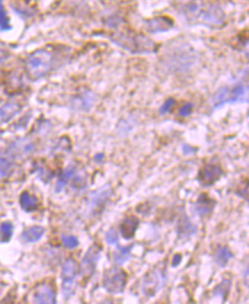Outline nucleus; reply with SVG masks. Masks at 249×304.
<instances>
[{
	"instance_id": "dca6fc26",
	"label": "nucleus",
	"mask_w": 249,
	"mask_h": 304,
	"mask_svg": "<svg viewBox=\"0 0 249 304\" xmlns=\"http://www.w3.org/2000/svg\"><path fill=\"white\" fill-rule=\"evenodd\" d=\"M22 110V105L18 102H7L0 106V124L12 120Z\"/></svg>"
},
{
	"instance_id": "2f4dec72",
	"label": "nucleus",
	"mask_w": 249,
	"mask_h": 304,
	"mask_svg": "<svg viewBox=\"0 0 249 304\" xmlns=\"http://www.w3.org/2000/svg\"><path fill=\"white\" fill-rule=\"evenodd\" d=\"M182 261V256L179 255V254H177V255H175L174 258H173V262H171V265L173 266H177L179 263H181Z\"/></svg>"
},
{
	"instance_id": "cd10ccee",
	"label": "nucleus",
	"mask_w": 249,
	"mask_h": 304,
	"mask_svg": "<svg viewBox=\"0 0 249 304\" xmlns=\"http://www.w3.org/2000/svg\"><path fill=\"white\" fill-rule=\"evenodd\" d=\"M77 102H78V106H80L81 109L87 110L93 105L94 95L92 93H87V94L85 93V94H83V95H81V97Z\"/></svg>"
},
{
	"instance_id": "a211bd4d",
	"label": "nucleus",
	"mask_w": 249,
	"mask_h": 304,
	"mask_svg": "<svg viewBox=\"0 0 249 304\" xmlns=\"http://www.w3.org/2000/svg\"><path fill=\"white\" fill-rule=\"evenodd\" d=\"M20 206L27 213H32L38 209L39 207V200L36 196L29 194V192L24 191L20 196Z\"/></svg>"
},
{
	"instance_id": "6e6552de",
	"label": "nucleus",
	"mask_w": 249,
	"mask_h": 304,
	"mask_svg": "<svg viewBox=\"0 0 249 304\" xmlns=\"http://www.w3.org/2000/svg\"><path fill=\"white\" fill-rule=\"evenodd\" d=\"M223 176V170L218 165L207 164L200 168L198 181L202 187H211Z\"/></svg>"
},
{
	"instance_id": "7c9ffc66",
	"label": "nucleus",
	"mask_w": 249,
	"mask_h": 304,
	"mask_svg": "<svg viewBox=\"0 0 249 304\" xmlns=\"http://www.w3.org/2000/svg\"><path fill=\"white\" fill-rule=\"evenodd\" d=\"M175 104H176V101H175L174 98L170 97V98H168V100H166L165 103L161 105L160 111H159V112H160L161 114H165L167 112H170L171 109L174 108Z\"/></svg>"
},
{
	"instance_id": "9d476101",
	"label": "nucleus",
	"mask_w": 249,
	"mask_h": 304,
	"mask_svg": "<svg viewBox=\"0 0 249 304\" xmlns=\"http://www.w3.org/2000/svg\"><path fill=\"white\" fill-rule=\"evenodd\" d=\"M34 301L35 304H56L55 289L48 283H42L36 288Z\"/></svg>"
},
{
	"instance_id": "0eeeda50",
	"label": "nucleus",
	"mask_w": 249,
	"mask_h": 304,
	"mask_svg": "<svg viewBox=\"0 0 249 304\" xmlns=\"http://www.w3.org/2000/svg\"><path fill=\"white\" fill-rule=\"evenodd\" d=\"M101 256V247L99 245L94 244L92 245L89 249L87 250V253L85 254V256L83 258V262H81L80 265V272L85 278H91L94 272L96 270V265L97 262L100 260Z\"/></svg>"
},
{
	"instance_id": "9b49d317",
	"label": "nucleus",
	"mask_w": 249,
	"mask_h": 304,
	"mask_svg": "<svg viewBox=\"0 0 249 304\" xmlns=\"http://www.w3.org/2000/svg\"><path fill=\"white\" fill-rule=\"evenodd\" d=\"M174 27V21L168 16H157L146 21V29L150 34L169 31Z\"/></svg>"
},
{
	"instance_id": "f257e3e1",
	"label": "nucleus",
	"mask_w": 249,
	"mask_h": 304,
	"mask_svg": "<svg viewBox=\"0 0 249 304\" xmlns=\"http://www.w3.org/2000/svg\"><path fill=\"white\" fill-rule=\"evenodd\" d=\"M110 40L117 46L134 54H149L157 52V44L149 37L130 30L117 31L110 36Z\"/></svg>"
},
{
	"instance_id": "39448f33",
	"label": "nucleus",
	"mask_w": 249,
	"mask_h": 304,
	"mask_svg": "<svg viewBox=\"0 0 249 304\" xmlns=\"http://www.w3.org/2000/svg\"><path fill=\"white\" fill-rule=\"evenodd\" d=\"M127 285V273L118 268H110L103 273L102 286L110 294H121Z\"/></svg>"
},
{
	"instance_id": "20e7f679",
	"label": "nucleus",
	"mask_w": 249,
	"mask_h": 304,
	"mask_svg": "<svg viewBox=\"0 0 249 304\" xmlns=\"http://www.w3.org/2000/svg\"><path fill=\"white\" fill-rule=\"evenodd\" d=\"M235 102H247V86L242 83L235 84L233 87L225 86L219 88L213 96V108L226 103H235Z\"/></svg>"
},
{
	"instance_id": "393cba45",
	"label": "nucleus",
	"mask_w": 249,
	"mask_h": 304,
	"mask_svg": "<svg viewBox=\"0 0 249 304\" xmlns=\"http://www.w3.org/2000/svg\"><path fill=\"white\" fill-rule=\"evenodd\" d=\"M14 227L11 222H4L0 224V239L2 241H10L12 236H13Z\"/></svg>"
},
{
	"instance_id": "f8f14e48",
	"label": "nucleus",
	"mask_w": 249,
	"mask_h": 304,
	"mask_svg": "<svg viewBox=\"0 0 249 304\" xmlns=\"http://www.w3.org/2000/svg\"><path fill=\"white\" fill-rule=\"evenodd\" d=\"M35 144L30 138L23 137V138H18L14 141L8 147V152L13 156V157H21V156H27L31 154L34 151Z\"/></svg>"
},
{
	"instance_id": "aec40b11",
	"label": "nucleus",
	"mask_w": 249,
	"mask_h": 304,
	"mask_svg": "<svg viewBox=\"0 0 249 304\" xmlns=\"http://www.w3.org/2000/svg\"><path fill=\"white\" fill-rule=\"evenodd\" d=\"M197 232V227L191 222L187 217H183L182 220H179L178 225H177V235L178 238L181 239H187L191 236H193Z\"/></svg>"
},
{
	"instance_id": "b1692460",
	"label": "nucleus",
	"mask_w": 249,
	"mask_h": 304,
	"mask_svg": "<svg viewBox=\"0 0 249 304\" xmlns=\"http://www.w3.org/2000/svg\"><path fill=\"white\" fill-rule=\"evenodd\" d=\"M231 285H232L231 280L224 279L223 281L219 282L218 285L215 287L214 290L211 291V294H213V296H221L223 298V301H226V298L231 290Z\"/></svg>"
},
{
	"instance_id": "f3484780",
	"label": "nucleus",
	"mask_w": 249,
	"mask_h": 304,
	"mask_svg": "<svg viewBox=\"0 0 249 304\" xmlns=\"http://www.w3.org/2000/svg\"><path fill=\"white\" fill-rule=\"evenodd\" d=\"M14 157L8 151H0V179H6L14 168Z\"/></svg>"
},
{
	"instance_id": "f704fd0d",
	"label": "nucleus",
	"mask_w": 249,
	"mask_h": 304,
	"mask_svg": "<svg viewBox=\"0 0 249 304\" xmlns=\"http://www.w3.org/2000/svg\"><path fill=\"white\" fill-rule=\"evenodd\" d=\"M3 287H4V286H3V281H2V280H0V293H2V290H3Z\"/></svg>"
},
{
	"instance_id": "1a4fd4ad",
	"label": "nucleus",
	"mask_w": 249,
	"mask_h": 304,
	"mask_svg": "<svg viewBox=\"0 0 249 304\" xmlns=\"http://www.w3.org/2000/svg\"><path fill=\"white\" fill-rule=\"evenodd\" d=\"M112 195V190L110 187H102L99 190L94 191L89 196V207H91V212L93 214H97V213L102 212V209L105 207V205L110 199Z\"/></svg>"
},
{
	"instance_id": "72a5a7b5",
	"label": "nucleus",
	"mask_w": 249,
	"mask_h": 304,
	"mask_svg": "<svg viewBox=\"0 0 249 304\" xmlns=\"http://www.w3.org/2000/svg\"><path fill=\"white\" fill-rule=\"evenodd\" d=\"M100 304H116V303L112 302L111 299H105V301H103V302L100 303Z\"/></svg>"
},
{
	"instance_id": "f03ea898",
	"label": "nucleus",
	"mask_w": 249,
	"mask_h": 304,
	"mask_svg": "<svg viewBox=\"0 0 249 304\" xmlns=\"http://www.w3.org/2000/svg\"><path fill=\"white\" fill-rule=\"evenodd\" d=\"M54 57L51 52L46 49H38L31 53L26 60V69L28 76L32 80L42 79L45 76H47L53 67Z\"/></svg>"
},
{
	"instance_id": "473e14b6",
	"label": "nucleus",
	"mask_w": 249,
	"mask_h": 304,
	"mask_svg": "<svg viewBox=\"0 0 249 304\" xmlns=\"http://www.w3.org/2000/svg\"><path fill=\"white\" fill-rule=\"evenodd\" d=\"M6 59H7V53L0 49V64H2Z\"/></svg>"
},
{
	"instance_id": "7ed1b4c3",
	"label": "nucleus",
	"mask_w": 249,
	"mask_h": 304,
	"mask_svg": "<svg viewBox=\"0 0 249 304\" xmlns=\"http://www.w3.org/2000/svg\"><path fill=\"white\" fill-rule=\"evenodd\" d=\"M167 272L164 266H154L144 274L141 283V291L145 298L156 297L166 285Z\"/></svg>"
},
{
	"instance_id": "c756f323",
	"label": "nucleus",
	"mask_w": 249,
	"mask_h": 304,
	"mask_svg": "<svg viewBox=\"0 0 249 304\" xmlns=\"http://www.w3.org/2000/svg\"><path fill=\"white\" fill-rule=\"evenodd\" d=\"M192 110H193V104L187 102V103H184L181 106V108H179L178 116L182 117V118H185L187 116H190L191 112H192Z\"/></svg>"
},
{
	"instance_id": "6ab92c4d",
	"label": "nucleus",
	"mask_w": 249,
	"mask_h": 304,
	"mask_svg": "<svg viewBox=\"0 0 249 304\" xmlns=\"http://www.w3.org/2000/svg\"><path fill=\"white\" fill-rule=\"evenodd\" d=\"M132 248L133 245L118 246L112 254V261L114 264L117 266L124 265L125 263L129 260L130 254H132Z\"/></svg>"
},
{
	"instance_id": "a878e982",
	"label": "nucleus",
	"mask_w": 249,
	"mask_h": 304,
	"mask_svg": "<svg viewBox=\"0 0 249 304\" xmlns=\"http://www.w3.org/2000/svg\"><path fill=\"white\" fill-rule=\"evenodd\" d=\"M12 29L10 23V19L7 16V12L5 11L3 2H0V31H8Z\"/></svg>"
},
{
	"instance_id": "c9c22d12",
	"label": "nucleus",
	"mask_w": 249,
	"mask_h": 304,
	"mask_svg": "<svg viewBox=\"0 0 249 304\" xmlns=\"http://www.w3.org/2000/svg\"><path fill=\"white\" fill-rule=\"evenodd\" d=\"M0 137H2V131H0Z\"/></svg>"
},
{
	"instance_id": "4468645a",
	"label": "nucleus",
	"mask_w": 249,
	"mask_h": 304,
	"mask_svg": "<svg viewBox=\"0 0 249 304\" xmlns=\"http://www.w3.org/2000/svg\"><path fill=\"white\" fill-rule=\"evenodd\" d=\"M201 18L203 22L213 24V26H218V24H222L224 21V13L219 6L210 5L203 12Z\"/></svg>"
},
{
	"instance_id": "ddd939ff",
	"label": "nucleus",
	"mask_w": 249,
	"mask_h": 304,
	"mask_svg": "<svg viewBox=\"0 0 249 304\" xmlns=\"http://www.w3.org/2000/svg\"><path fill=\"white\" fill-rule=\"evenodd\" d=\"M215 205L216 201L214 199H211L207 194H201L199 196L198 200L195 201L194 211L200 217L207 216L211 214V212L214 211Z\"/></svg>"
},
{
	"instance_id": "bb28decb",
	"label": "nucleus",
	"mask_w": 249,
	"mask_h": 304,
	"mask_svg": "<svg viewBox=\"0 0 249 304\" xmlns=\"http://www.w3.org/2000/svg\"><path fill=\"white\" fill-rule=\"evenodd\" d=\"M62 244L65 248H69V249H73L76 247H78L79 245V240L78 238H77L76 236H72V235H63L62 238Z\"/></svg>"
},
{
	"instance_id": "5701e85b",
	"label": "nucleus",
	"mask_w": 249,
	"mask_h": 304,
	"mask_svg": "<svg viewBox=\"0 0 249 304\" xmlns=\"http://www.w3.org/2000/svg\"><path fill=\"white\" fill-rule=\"evenodd\" d=\"M233 257V253L231 252V249L227 246H221L218 249H216L215 255H214V262L217 264L219 268H224L231 258Z\"/></svg>"
},
{
	"instance_id": "c85d7f7f",
	"label": "nucleus",
	"mask_w": 249,
	"mask_h": 304,
	"mask_svg": "<svg viewBox=\"0 0 249 304\" xmlns=\"http://www.w3.org/2000/svg\"><path fill=\"white\" fill-rule=\"evenodd\" d=\"M105 241H107L109 245L118 244V241H119V237H118V232L116 231V229H110L109 231L105 233Z\"/></svg>"
},
{
	"instance_id": "2eb2a0df",
	"label": "nucleus",
	"mask_w": 249,
	"mask_h": 304,
	"mask_svg": "<svg viewBox=\"0 0 249 304\" xmlns=\"http://www.w3.org/2000/svg\"><path fill=\"white\" fill-rule=\"evenodd\" d=\"M140 225V220L135 216H127L121 222L120 224V233L125 239H132L135 236V232Z\"/></svg>"
},
{
	"instance_id": "4be33fe9",
	"label": "nucleus",
	"mask_w": 249,
	"mask_h": 304,
	"mask_svg": "<svg viewBox=\"0 0 249 304\" xmlns=\"http://www.w3.org/2000/svg\"><path fill=\"white\" fill-rule=\"evenodd\" d=\"M45 235V229L40 225H34L24 230L21 235V239L26 242H37Z\"/></svg>"
},
{
	"instance_id": "423d86ee",
	"label": "nucleus",
	"mask_w": 249,
	"mask_h": 304,
	"mask_svg": "<svg viewBox=\"0 0 249 304\" xmlns=\"http://www.w3.org/2000/svg\"><path fill=\"white\" fill-rule=\"evenodd\" d=\"M79 273V266L72 258L65 260L62 265V290L65 298L70 297L75 290V282Z\"/></svg>"
},
{
	"instance_id": "412c9836",
	"label": "nucleus",
	"mask_w": 249,
	"mask_h": 304,
	"mask_svg": "<svg viewBox=\"0 0 249 304\" xmlns=\"http://www.w3.org/2000/svg\"><path fill=\"white\" fill-rule=\"evenodd\" d=\"M76 172H77V170L75 166H68L67 168H64V170L60 173L59 179H57L55 191L56 192L62 191L63 189L67 187V184L70 182L73 178H75Z\"/></svg>"
}]
</instances>
